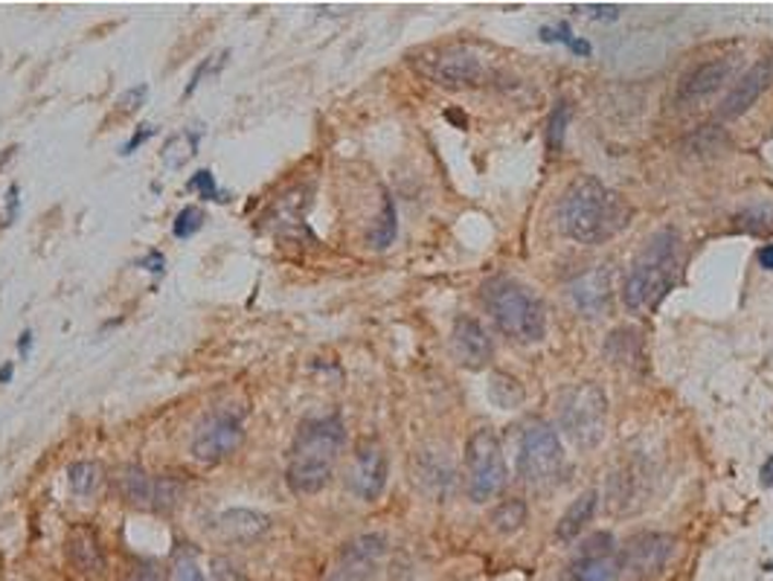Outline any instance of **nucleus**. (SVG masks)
<instances>
[{
  "instance_id": "obj_7",
  "label": "nucleus",
  "mask_w": 773,
  "mask_h": 581,
  "mask_svg": "<svg viewBox=\"0 0 773 581\" xmlns=\"http://www.w3.org/2000/svg\"><path fill=\"white\" fill-rule=\"evenodd\" d=\"M413 68L419 70L421 76L448 91H463V87H477L489 79V68L486 61L474 50L454 44V47H439V50L421 52L413 59Z\"/></svg>"
},
{
  "instance_id": "obj_17",
  "label": "nucleus",
  "mask_w": 773,
  "mask_h": 581,
  "mask_svg": "<svg viewBox=\"0 0 773 581\" xmlns=\"http://www.w3.org/2000/svg\"><path fill=\"white\" fill-rule=\"evenodd\" d=\"M570 297L584 317H602L610 306V271L596 265L570 283Z\"/></svg>"
},
{
  "instance_id": "obj_20",
  "label": "nucleus",
  "mask_w": 773,
  "mask_h": 581,
  "mask_svg": "<svg viewBox=\"0 0 773 581\" xmlns=\"http://www.w3.org/2000/svg\"><path fill=\"white\" fill-rule=\"evenodd\" d=\"M218 530H222L224 538L230 541H248L262 538L267 530H271V518L262 512H253V509H230L218 518Z\"/></svg>"
},
{
  "instance_id": "obj_18",
  "label": "nucleus",
  "mask_w": 773,
  "mask_h": 581,
  "mask_svg": "<svg viewBox=\"0 0 773 581\" xmlns=\"http://www.w3.org/2000/svg\"><path fill=\"white\" fill-rule=\"evenodd\" d=\"M733 76V61L727 59H715L706 61V64H698L692 73H689L678 87V99L680 103H701L706 96H713L715 91H722L724 82Z\"/></svg>"
},
{
  "instance_id": "obj_9",
  "label": "nucleus",
  "mask_w": 773,
  "mask_h": 581,
  "mask_svg": "<svg viewBox=\"0 0 773 581\" xmlns=\"http://www.w3.org/2000/svg\"><path fill=\"white\" fill-rule=\"evenodd\" d=\"M241 442H245V419H241V413L222 407V411L206 413L204 419L198 422L190 451L198 462L215 465V462L227 460V456L239 451Z\"/></svg>"
},
{
  "instance_id": "obj_44",
  "label": "nucleus",
  "mask_w": 773,
  "mask_h": 581,
  "mask_svg": "<svg viewBox=\"0 0 773 581\" xmlns=\"http://www.w3.org/2000/svg\"><path fill=\"white\" fill-rule=\"evenodd\" d=\"M759 477H762V486H773V456L771 460H765V465H762V471H759Z\"/></svg>"
},
{
  "instance_id": "obj_6",
  "label": "nucleus",
  "mask_w": 773,
  "mask_h": 581,
  "mask_svg": "<svg viewBox=\"0 0 773 581\" xmlns=\"http://www.w3.org/2000/svg\"><path fill=\"white\" fill-rule=\"evenodd\" d=\"M559 422L576 448H596L608 428V399L596 384H576L561 395Z\"/></svg>"
},
{
  "instance_id": "obj_42",
  "label": "nucleus",
  "mask_w": 773,
  "mask_h": 581,
  "mask_svg": "<svg viewBox=\"0 0 773 581\" xmlns=\"http://www.w3.org/2000/svg\"><path fill=\"white\" fill-rule=\"evenodd\" d=\"M129 581H160V579H157L155 570H148V567H140V570H134V573L129 576Z\"/></svg>"
},
{
  "instance_id": "obj_34",
  "label": "nucleus",
  "mask_w": 773,
  "mask_h": 581,
  "mask_svg": "<svg viewBox=\"0 0 773 581\" xmlns=\"http://www.w3.org/2000/svg\"><path fill=\"white\" fill-rule=\"evenodd\" d=\"M148 96V85H138V87H129L126 94L120 96V111L122 114H131L138 111V108H143V103H146Z\"/></svg>"
},
{
  "instance_id": "obj_24",
  "label": "nucleus",
  "mask_w": 773,
  "mask_h": 581,
  "mask_svg": "<svg viewBox=\"0 0 773 581\" xmlns=\"http://www.w3.org/2000/svg\"><path fill=\"white\" fill-rule=\"evenodd\" d=\"M68 483L79 497L94 495L96 488H99V483H103V469H99V462H91V460L70 462Z\"/></svg>"
},
{
  "instance_id": "obj_16",
  "label": "nucleus",
  "mask_w": 773,
  "mask_h": 581,
  "mask_svg": "<svg viewBox=\"0 0 773 581\" xmlns=\"http://www.w3.org/2000/svg\"><path fill=\"white\" fill-rule=\"evenodd\" d=\"M773 82V59H762L757 61L753 68L745 73V76L733 85V91L727 94L722 105V117L724 120H736L741 114L748 111L750 105H757V99L765 94L768 87Z\"/></svg>"
},
{
  "instance_id": "obj_8",
  "label": "nucleus",
  "mask_w": 773,
  "mask_h": 581,
  "mask_svg": "<svg viewBox=\"0 0 773 581\" xmlns=\"http://www.w3.org/2000/svg\"><path fill=\"white\" fill-rule=\"evenodd\" d=\"M465 469H468V495H472L474 503H489L507 488V460H503L500 439L495 436V430L480 428L468 439Z\"/></svg>"
},
{
  "instance_id": "obj_2",
  "label": "nucleus",
  "mask_w": 773,
  "mask_h": 581,
  "mask_svg": "<svg viewBox=\"0 0 773 581\" xmlns=\"http://www.w3.org/2000/svg\"><path fill=\"white\" fill-rule=\"evenodd\" d=\"M346 444V428L341 416H323V419L302 422L294 436L292 453H288V471L285 479L294 495H318L329 486L341 451Z\"/></svg>"
},
{
  "instance_id": "obj_14",
  "label": "nucleus",
  "mask_w": 773,
  "mask_h": 581,
  "mask_svg": "<svg viewBox=\"0 0 773 581\" xmlns=\"http://www.w3.org/2000/svg\"><path fill=\"white\" fill-rule=\"evenodd\" d=\"M64 556H68L70 567L82 579L103 581L105 573H108V558H105L103 541H99L96 530H91L87 523L70 526L68 541H64Z\"/></svg>"
},
{
  "instance_id": "obj_28",
  "label": "nucleus",
  "mask_w": 773,
  "mask_h": 581,
  "mask_svg": "<svg viewBox=\"0 0 773 581\" xmlns=\"http://www.w3.org/2000/svg\"><path fill=\"white\" fill-rule=\"evenodd\" d=\"M183 497V486L178 483L175 477H157L155 483V506H152V512H160V514H169L178 509V503H181Z\"/></svg>"
},
{
  "instance_id": "obj_35",
  "label": "nucleus",
  "mask_w": 773,
  "mask_h": 581,
  "mask_svg": "<svg viewBox=\"0 0 773 581\" xmlns=\"http://www.w3.org/2000/svg\"><path fill=\"white\" fill-rule=\"evenodd\" d=\"M155 134H157V129H155V126H152V122H143V126H140V129L134 131V134H131V140H129V143L122 145V154H126V157H129V154H134V152H138L140 145H143V143H148V140L155 138Z\"/></svg>"
},
{
  "instance_id": "obj_12",
  "label": "nucleus",
  "mask_w": 773,
  "mask_h": 581,
  "mask_svg": "<svg viewBox=\"0 0 773 581\" xmlns=\"http://www.w3.org/2000/svg\"><path fill=\"white\" fill-rule=\"evenodd\" d=\"M346 486L361 500H379L386 486V453L376 439H361L355 448Z\"/></svg>"
},
{
  "instance_id": "obj_41",
  "label": "nucleus",
  "mask_w": 773,
  "mask_h": 581,
  "mask_svg": "<svg viewBox=\"0 0 773 581\" xmlns=\"http://www.w3.org/2000/svg\"><path fill=\"white\" fill-rule=\"evenodd\" d=\"M757 259H759V265L765 268V271H773V245H765V248H759Z\"/></svg>"
},
{
  "instance_id": "obj_38",
  "label": "nucleus",
  "mask_w": 773,
  "mask_h": 581,
  "mask_svg": "<svg viewBox=\"0 0 773 581\" xmlns=\"http://www.w3.org/2000/svg\"><path fill=\"white\" fill-rule=\"evenodd\" d=\"M17 210H21V198H17V187L12 183V187L7 189V222H3L7 227L17 218Z\"/></svg>"
},
{
  "instance_id": "obj_19",
  "label": "nucleus",
  "mask_w": 773,
  "mask_h": 581,
  "mask_svg": "<svg viewBox=\"0 0 773 581\" xmlns=\"http://www.w3.org/2000/svg\"><path fill=\"white\" fill-rule=\"evenodd\" d=\"M155 483L157 477H152L143 465H122L120 474H117V488H120V497L134 509H152L155 506Z\"/></svg>"
},
{
  "instance_id": "obj_13",
  "label": "nucleus",
  "mask_w": 773,
  "mask_h": 581,
  "mask_svg": "<svg viewBox=\"0 0 773 581\" xmlns=\"http://www.w3.org/2000/svg\"><path fill=\"white\" fill-rule=\"evenodd\" d=\"M384 549L386 544L381 535H361V538L349 541L329 567L326 581H367L381 565Z\"/></svg>"
},
{
  "instance_id": "obj_5",
  "label": "nucleus",
  "mask_w": 773,
  "mask_h": 581,
  "mask_svg": "<svg viewBox=\"0 0 773 581\" xmlns=\"http://www.w3.org/2000/svg\"><path fill=\"white\" fill-rule=\"evenodd\" d=\"M518 474L533 491H550L559 486L564 474V448L550 425L533 422L524 430L521 453H518Z\"/></svg>"
},
{
  "instance_id": "obj_30",
  "label": "nucleus",
  "mask_w": 773,
  "mask_h": 581,
  "mask_svg": "<svg viewBox=\"0 0 773 581\" xmlns=\"http://www.w3.org/2000/svg\"><path fill=\"white\" fill-rule=\"evenodd\" d=\"M206 215L201 206H183L181 213L175 215V224H173V236L175 239H192L195 233H201V227H204Z\"/></svg>"
},
{
  "instance_id": "obj_40",
  "label": "nucleus",
  "mask_w": 773,
  "mask_h": 581,
  "mask_svg": "<svg viewBox=\"0 0 773 581\" xmlns=\"http://www.w3.org/2000/svg\"><path fill=\"white\" fill-rule=\"evenodd\" d=\"M29 349H33V332L24 329L21 337H17V352H21V358H29Z\"/></svg>"
},
{
  "instance_id": "obj_37",
  "label": "nucleus",
  "mask_w": 773,
  "mask_h": 581,
  "mask_svg": "<svg viewBox=\"0 0 773 581\" xmlns=\"http://www.w3.org/2000/svg\"><path fill=\"white\" fill-rule=\"evenodd\" d=\"M166 259H164V253L160 250H152V253H146V257L140 259V268H146L148 274H164L166 271Z\"/></svg>"
},
{
  "instance_id": "obj_4",
  "label": "nucleus",
  "mask_w": 773,
  "mask_h": 581,
  "mask_svg": "<svg viewBox=\"0 0 773 581\" xmlns=\"http://www.w3.org/2000/svg\"><path fill=\"white\" fill-rule=\"evenodd\" d=\"M483 306L498 323L500 332L509 334L512 341L535 343L544 337L547 315H544L542 299L515 280H509V276L489 280L483 285Z\"/></svg>"
},
{
  "instance_id": "obj_3",
  "label": "nucleus",
  "mask_w": 773,
  "mask_h": 581,
  "mask_svg": "<svg viewBox=\"0 0 773 581\" xmlns=\"http://www.w3.org/2000/svg\"><path fill=\"white\" fill-rule=\"evenodd\" d=\"M678 233L671 227L654 233L649 239L640 259L631 265V274L622 288V303L628 311H634V315L654 311L675 288L678 283Z\"/></svg>"
},
{
  "instance_id": "obj_15",
  "label": "nucleus",
  "mask_w": 773,
  "mask_h": 581,
  "mask_svg": "<svg viewBox=\"0 0 773 581\" xmlns=\"http://www.w3.org/2000/svg\"><path fill=\"white\" fill-rule=\"evenodd\" d=\"M451 346H454L456 360L468 369L486 367L495 355L489 332L483 329L480 320L463 315L454 320V332H451Z\"/></svg>"
},
{
  "instance_id": "obj_21",
  "label": "nucleus",
  "mask_w": 773,
  "mask_h": 581,
  "mask_svg": "<svg viewBox=\"0 0 773 581\" xmlns=\"http://www.w3.org/2000/svg\"><path fill=\"white\" fill-rule=\"evenodd\" d=\"M416 483L421 488H428L430 495L442 497L454 486V469L442 453H419V465H416Z\"/></svg>"
},
{
  "instance_id": "obj_23",
  "label": "nucleus",
  "mask_w": 773,
  "mask_h": 581,
  "mask_svg": "<svg viewBox=\"0 0 773 581\" xmlns=\"http://www.w3.org/2000/svg\"><path fill=\"white\" fill-rule=\"evenodd\" d=\"M593 512H596V491H584V495H579L576 500L570 503L568 512L561 514L559 526H556V538L573 541L576 535H582V530L587 526Z\"/></svg>"
},
{
  "instance_id": "obj_31",
  "label": "nucleus",
  "mask_w": 773,
  "mask_h": 581,
  "mask_svg": "<svg viewBox=\"0 0 773 581\" xmlns=\"http://www.w3.org/2000/svg\"><path fill=\"white\" fill-rule=\"evenodd\" d=\"M169 581H206L190 549H178L169 565Z\"/></svg>"
},
{
  "instance_id": "obj_39",
  "label": "nucleus",
  "mask_w": 773,
  "mask_h": 581,
  "mask_svg": "<svg viewBox=\"0 0 773 581\" xmlns=\"http://www.w3.org/2000/svg\"><path fill=\"white\" fill-rule=\"evenodd\" d=\"M587 15L599 17V21H617L619 9L617 7H587Z\"/></svg>"
},
{
  "instance_id": "obj_1",
  "label": "nucleus",
  "mask_w": 773,
  "mask_h": 581,
  "mask_svg": "<svg viewBox=\"0 0 773 581\" xmlns=\"http://www.w3.org/2000/svg\"><path fill=\"white\" fill-rule=\"evenodd\" d=\"M631 206L602 180L584 175L573 180L559 201V227L579 245H602L626 230Z\"/></svg>"
},
{
  "instance_id": "obj_22",
  "label": "nucleus",
  "mask_w": 773,
  "mask_h": 581,
  "mask_svg": "<svg viewBox=\"0 0 773 581\" xmlns=\"http://www.w3.org/2000/svg\"><path fill=\"white\" fill-rule=\"evenodd\" d=\"M198 145H201V129L175 131L160 149V166L166 171H181L198 154Z\"/></svg>"
},
{
  "instance_id": "obj_45",
  "label": "nucleus",
  "mask_w": 773,
  "mask_h": 581,
  "mask_svg": "<svg viewBox=\"0 0 773 581\" xmlns=\"http://www.w3.org/2000/svg\"><path fill=\"white\" fill-rule=\"evenodd\" d=\"M12 381V364H3L0 367V384H9Z\"/></svg>"
},
{
  "instance_id": "obj_36",
  "label": "nucleus",
  "mask_w": 773,
  "mask_h": 581,
  "mask_svg": "<svg viewBox=\"0 0 773 581\" xmlns=\"http://www.w3.org/2000/svg\"><path fill=\"white\" fill-rule=\"evenodd\" d=\"M213 576L215 581H241L239 570L227 558H213Z\"/></svg>"
},
{
  "instance_id": "obj_32",
  "label": "nucleus",
  "mask_w": 773,
  "mask_h": 581,
  "mask_svg": "<svg viewBox=\"0 0 773 581\" xmlns=\"http://www.w3.org/2000/svg\"><path fill=\"white\" fill-rule=\"evenodd\" d=\"M230 59V52L227 50H222V52H215L213 59H206V61H201L198 64V70L192 73V79H190V85H187V91H183V96H192L198 91V85L204 82V79H215L218 73H222V68H224V61Z\"/></svg>"
},
{
  "instance_id": "obj_29",
  "label": "nucleus",
  "mask_w": 773,
  "mask_h": 581,
  "mask_svg": "<svg viewBox=\"0 0 773 581\" xmlns=\"http://www.w3.org/2000/svg\"><path fill=\"white\" fill-rule=\"evenodd\" d=\"M568 120H570V105L568 103H559L556 108H552L550 120H547V131H544L547 149H550L552 154H559L561 145H564V131H568Z\"/></svg>"
},
{
  "instance_id": "obj_27",
  "label": "nucleus",
  "mask_w": 773,
  "mask_h": 581,
  "mask_svg": "<svg viewBox=\"0 0 773 581\" xmlns=\"http://www.w3.org/2000/svg\"><path fill=\"white\" fill-rule=\"evenodd\" d=\"M491 526L500 532V535H509V532H518L526 523V503L524 500H503V503L491 512Z\"/></svg>"
},
{
  "instance_id": "obj_33",
  "label": "nucleus",
  "mask_w": 773,
  "mask_h": 581,
  "mask_svg": "<svg viewBox=\"0 0 773 581\" xmlns=\"http://www.w3.org/2000/svg\"><path fill=\"white\" fill-rule=\"evenodd\" d=\"M187 189L190 192H201V198L206 201H224V192L215 183V175L210 169H198L190 180H187Z\"/></svg>"
},
{
  "instance_id": "obj_11",
  "label": "nucleus",
  "mask_w": 773,
  "mask_h": 581,
  "mask_svg": "<svg viewBox=\"0 0 773 581\" xmlns=\"http://www.w3.org/2000/svg\"><path fill=\"white\" fill-rule=\"evenodd\" d=\"M622 561L614 549L610 532H596L584 544L582 556L561 573V581H619Z\"/></svg>"
},
{
  "instance_id": "obj_25",
  "label": "nucleus",
  "mask_w": 773,
  "mask_h": 581,
  "mask_svg": "<svg viewBox=\"0 0 773 581\" xmlns=\"http://www.w3.org/2000/svg\"><path fill=\"white\" fill-rule=\"evenodd\" d=\"M395 233H399V215H395L393 198L384 195V206H381L379 222H376V227L370 230L367 241H370L376 250H384L395 241Z\"/></svg>"
},
{
  "instance_id": "obj_26",
  "label": "nucleus",
  "mask_w": 773,
  "mask_h": 581,
  "mask_svg": "<svg viewBox=\"0 0 773 581\" xmlns=\"http://www.w3.org/2000/svg\"><path fill=\"white\" fill-rule=\"evenodd\" d=\"M489 395L491 402L503 407V411H515L518 404L524 402V387L518 384L512 376H507V372H495V376H491Z\"/></svg>"
},
{
  "instance_id": "obj_43",
  "label": "nucleus",
  "mask_w": 773,
  "mask_h": 581,
  "mask_svg": "<svg viewBox=\"0 0 773 581\" xmlns=\"http://www.w3.org/2000/svg\"><path fill=\"white\" fill-rule=\"evenodd\" d=\"M568 47L573 52H576V56H591V44L584 42V38H573V42H570Z\"/></svg>"
},
{
  "instance_id": "obj_10",
  "label": "nucleus",
  "mask_w": 773,
  "mask_h": 581,
  "mask_svg": "<svg viewBox=\"0 0 773 581\" xmlns=\"http://www.w3.org/2000/svg\"><path fill=\"white\" fill-rule=\"evenodd\" d=\"M671 549H675V538L671 535H666V532H643V535L628 541V547L619 553L622 573L631 576L634 581L654 579L669 565Z\"/></svg>"
}]
</instances>
